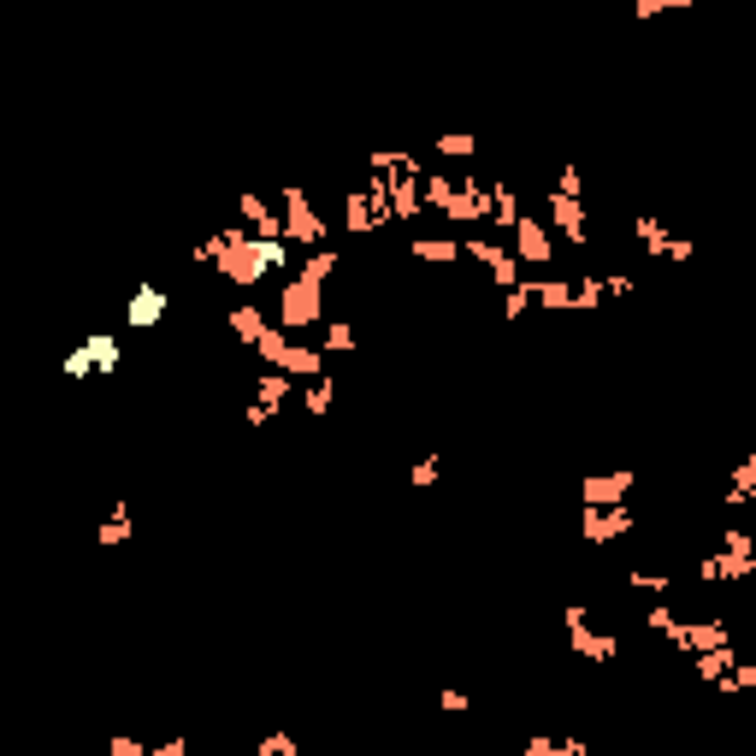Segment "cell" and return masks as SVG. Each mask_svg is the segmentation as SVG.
<instances>
[{
    "label": "cell",
    "mask_w": 756,
    "mask_h": 756,
    "mask_svg": "<svg viewBox=\"0 0 756 756\" xmlns=\"http://www.w3.org/2000/svg\"><path fill=\"white\" fill-rule=\"evenodd\" d=\"M213 243H220V255H213V272H220L225 284H243V290H255V284H267L272 272H296V255H290V243H260L249 237L243 225H225V231H213Z\"/></svg>",
    "instance_id": "1"
},
{
    "label": "cell",
    "mask_w": 756,
    "mask_h": 756,
    "mask_svg": "<svg viewBox=\"0 0 756 756\" xmlns=\"http://www.w3.org/2000/svg\"><path fill=\"white\" fill-rule=\"evenodd\" d=\"M119 367H125L119 331H83V338L60 355V373L66 378H113Z\"/></svg>",
    "instance_id": "2"
},
{
    "label": "cell",
    "mask_w": 756,
    "mask_h": 756,
    "mask_svg": "<svg viewBox=\"0 0 756 756\" xmlns=\"http://www.w3.org/2000/svg\"><path fill=\"white\" fill-rule=\"evenodd\" d=\"M279 225H284V243H290V249H302V255L331 249V225H326V213L314 208V196H308V189H284Z\"/></svg>",
    "instance_id": "3"
},
{
    "label": "cell",
    "mask_w": 756,
    "mask_h": 756,
    "mask_svg": "<svg viewBox=\"0 0 756 756\" xmlns=\"http://www.w3.org/2000/svg\"><path fill=\"white\" fill-rule=\"evenodd\" d=\"M538 220L550 225V237H567V249H586V243H591V213H586V201H579V196H556V189H544Z\"/></svg>",
    "instance_id": "4"
},
{
    "label": "cell",
    "mask_w": 756,
    "mask_h": 756,
    "mask_svg": "<svg viewBox=\"0 0 756 756\" xmlns=\"http://www.w3.org/2000/svg\"><path fill=\"white\" fill-rule=\"evenodd\" d=\"M279 331H308V326H326V290L302 284V279H284L279 290Z\"/></svg>",
    "instance_id": "5"
},
{
    "label": "cell",
    "mask_w": 756,
    "mask_h": 756,
    "mask_svg": "<svg viewBox=\"0 0 756 756\" xmlns=\"http://www.w3.org/2000/svg\"><path fill=\"white\" fill-rule=\"evenodd\" d=\"M567 650L579 662H615L621 657V638L591 627V609L586 603H567Z\"/></svg>",
    "instance_id": "6"
},
{
    "label": "cell",
    "mask_w": 756,
    "mask_h": 756,
    "mask_svg": "<svg viewBox=\"0 0 756 756\" xmlns=\"http://www.w3.org/2000/svg\"><path fill=\"white\" fill-rule=\"evenodd\" d=\"M461 255H473V267H485V279L497 290L520 284V260L508 249V237H461Z\"/></svg>",
    "instance_id": "7"
},
{
    "label": "cell",
    "mask_w": 756,
    "mask_h": 756,
    "mask_svg": "<svg viewBox=\"0 0 756 756\" xmlns=\"http://www.w3.org/2000/svg\"><path fill=\"white\" fill-rule=\"evenodd\" d=\"M633 231H638V249H645L650 260H674V267H686V260L697 255V243H692V237H674V231H668L657 213H638Z\"/></svg>",
    "instance_id": "8"
},
{
    "label": "cell",
    "mask_w": 756,
    "mask_h": 756,
    "mask_svg": "<svg viewBox=\"0 0 756 756\" xmlns=\"http://www.w3.org/2000/svg\"><path fill=\"white\" fill-rule=\"evenodd\" d=\"M508 249H515L520 267H550L556 260V237H550V225L538 213H520V225L508 231Z\"/></svg>",
    "instance_id": "9"
},
{
    "label": "cell",
    "mask_w": 756,
    "mask_h": 756,
    "mask_svg": "<svg viewBox=\"0 0 756 756\" xmlns=\"http://www.w3.org/2000/svg\"><path fill=\"white\" fill-rule=\"evenodd\" d=\"M444 220H449V225H461V231L491 225V196H485V184H479L473 172H468V178H456V196H449Z\"/></svg>",
    "instance_id": "10"
},
{
    "label": "cell",
    "mask_w": 756,
    "mask_h": 756,
    "mask_svg": "<svg viewBox=\"0 0 756 756\" xmlns=\"http://www.w3.org/2000/svg\"><path fill=\"white\" fill-rule=\"evenodd\" d=\"M697 579L704 586H739V579H756V550H709L704 562H697Z\"/></svg>",
    "instance_id": "11"
},
{
    "label": "cell",
    "mask_w": 756,
    "mask_h": 756,
    "mask_svg": "<svg viewBox=\"0 0 756 756\" xmlns=\"http://www.w3.org/2000/svg\"><path fill=\"white\" fill-rule=\"evenodd\" d=\"M237 225L260 243H284V225H279V208H272L260 189H237Z\"/></svg>",
    "instance_id": "12"
},
{
    "label": "cell",
    "mask_w": 756,
    "mask_h": 756,
    "mask_svg": "<svg viewBox=\"0 0 756 756\" xmlns=\"http://www.w3.org/2000/svg\"><path fill=\"white\" fill-rule=\"evenodd\" d=\"M172 314V296L166 284H137L125 302V331H160V319Z\"/></svg>",
    "instance_id": "13"
},
{
    "label": "cell",
    "mask_w": 756,
    "mask_h": 756,
    "mask_svg": "<svg viewBox=\"0 0 756 756\" xmlns=\"http://www.w3.org/2000/svg\"><path fill=\"white\" fill-rule=\"evenodd\" d=\"M633 532V503L621 508H579V538L586 544H615V538Z\"/></svg>",
    "instance_id": "14"
},
{
    "label": "cell",
    "mask_w": 756,
    "mask_h": 756,
    "mask_svg": "<svg viewBox=\"0 0 756 756\" xmlns=\"http://www.w3.org/2000/svg\"><path fill=\"white\" fill-rule=\"evenodd\" d=\"M638 473H586L579 479V508H621L633 497Z\"/></svg>",
    "instance_id": "15"
},
{
    "label": "cell",
    "mask_w": 756,
    "mask_h": 756,
    "mask_svg": "<svg viewBox=\"0 0 756 756\" xmlns=\"http://www.w3.org/2000/svg\"><path fill=\"white\" fill-rule=\"evenodd\" d=\"M225 326L237 331V343H249V349H255V343H260V338H267V331H272V314L260 308V302H231Z\"/></svg>",
    "instance_id": "16"
},
{
    "label": "cell",
    "mask_w": 756,
    "mask_h": 756,
    "mask_svg": "<svg viewBox=\"0 0 756 756\" xmlns=\"http://www.w3.org/2000/svg\"><path fill=\"white\" fill-rule=\"evenodd\" d=\"M751 503H756V456H739V468H733V479H727V491H721V508L739 515V508H751Z\"/></svg>",
    "instance_id": "17"
},
{
    "label": "cell",
    "mask_w": 756,
    "mask_h": 756,
    "mask_svg": "<svg viewBox=\"0 0 756 756\" xmlns=\"http://www.w3.org/2000/svg\"><path fill=\"white\" fill-rule=\"evenodd\" d=\"M520 756H591V739H579V733H567V739L527 733V739H520Z\"/></svg>",
    "instance_id": "18"
},
{
    "label": "cell",
    "mask_w": 756,
    "mask_h": 756,
    "mask_svg": "<svg viewBox=\"0 0 756 756\" xmlns=\"http://www.w3.org/2000/svg\"><path fill=\"white\" fill-rule=\"evenodd\" d=\"M716 645H733L727 638V621H686V633H680V657H697V650H716Z\"/></svg>",
    "instance_id": "19"
},
{
    "label": "cell",
    "mask_w": 756,
    "mask_h": 756,
    "mask_svg": "<svg viewBox=\"0 0 756 756\" xmlns=\"http://www.w3.org/2000/svg\"><path fill=\"white\" fill-rule=\"evenodd\" d=\"M485 196H491V225H497V231H515V225H520V213H527V208H520V196H515V184L491 178V184H485Z\"/></svg>",
    "instance_id": "20"
},
{
    "label": "cell",
    "mask_w": 756,
    "mask_h": 756,
    "mask_svg": "<svg viewBox=\"0 0 756 756\" xmlns=\"http://www.w3.org/2000/svg\"><path fill=\"white\" fill-rule=\"evenodd\" d=\"M130 532H137V515H130V503L119 497V503L107 508V520L95 527V544L101 550H119V544H130Z\"/></svg>",
    "instance_id": "21"
},
{
    "label": "cell",
    "mask_w": 756,
    "mask_h": 756,
    "mask_svg": "<svg viewBox=\"0 0 756 756\" xmlns=\"http://www.w3.org/2000/svg\"><path fill=\"white\" fill-rule=\"evenodd\" d=\"M107 751L113 756H196V751H189V739H160V745H142V739H130V733H113Z\"/></svg>",
    "instance_id": "22"
},
{
    "label": "cell",
    "mask_w": 756,
    "mask_h": 756,
    "mask_svg": "<svg viewBox=\"0 0 756 756\" xmlns=\"http://www.w3.org/2000/svg\"><path fill=\"white\" fill-rule=\"evenodd\" d=\"M343 231L349 237H373L378 231V220H373V201H367V189H343Z\"/></svg>",
    "instance_id": "23"
},
{
    "label": "cell",
    "mask_w": 756,
    "mask_h": 756,
    "mask_svg": "<svg viewBox=\"0 0 756 756\" xmlns=\"http://www.w3.org/2000/svg\"><path fill=\"white\" fill-rule=\"evenodd\" d=\"M338 267H343V255H338V249H314V255H302V260H296V272H290V279H302V284L326 290Z\"/></svg>",
    "instance_id": "24"
},
{
    "label": "cell",
    "mask_w": 756,
    "mask_h": 756,
    "mask_svg": "<svg viewBox=\"0 0 756 756\" xmlns=\"http://www.w3.org/2000/svg\"><path fill=\"white\" fill-rule=\"evenodd\" d=\"M409 255L426 267H456L461 260V237H409Z\"/></svg>",
    "instance_id": "25"
},
{
    "label": "cell",
    "mask_w": 756,
    "mask_h": 756,
    "mask_svg": "<svg viewBox=\"0 0 756 756\" xmlns=\"http://www.w3.org/2000/svg\"><path fill=\"white\" fill-rule=\"evenodd\" d=\"M532 308H544V314H574V279H544V284H532Z\"/></svg>",
    "instance_id": "26"
},
{
    "label": "cell",
    "mask_w": 756,
    "mask_h": 756,
    "mask_svg": "<svg viewBox=\"0 0 756 756\" xmlns=\"http://www.w3.org/2000/svg\"><path fill=\"white\" fill-rule=\"evenodd\" d=\"M645 627H650V633H662V638H668V645H674V650H680V633H686V615H680V609H674V603H668V598H657V603H650V609H645Z\"/></svg>",
    "instance_id": "27"
},
{
    "label": "cell",
    "mask_w": 756,
    "mask_h": 756,
    "mask_svg": "<svg viewBox=\"0 0 756 756\" xmlns=\"http://www.w3.org/2000/svg\"><path fill=\"white\" fill-rule=\"evenodd\" d=\"M686 662H692V674L704 680V686H716L727 668L739 662V650H733V645H716V650H697V657H686Z\"/></svg>",
    "instance_id": "28"
},
{
    "label": "cell",
    "mask_w": 756,
    "mask_h": 756,
    "mask_svg": "<svg viewBox=\"0 0 756 756\" xmlns=\"http://www.w3.org/2000/svg\"><path fill=\"white\" fill-rule=\"evenodd\" d=\"M355 349H361V331L349 319H326L319 326V355H355Z\"/></svg>",
    "instance_id": "29"
},
{
    "label": "cell",
    "mask_w": 756,
    "mask_h": 756,
    "mask_svg": "<svg viewBox=\"0 0 756 756\" xmlns=\"http://www.w3.org/2000/svg\"><path fill=\"white\" fill-rule=\"evenodd\" d=\"M449 196H456V178H449V172H420V208H432V213H444L449 208Z\"/></svg>",
    "instance_id": "30"
},
{
    "label": "cell",
    "mask_w": 756,
    "mask_h": 756,
    "mask_svg": "<svg viewBox=\"0 0 756 756\" xmlns=\"http://www.w3.org/2000/svg\"><path fill=\"white\" fill-rule=\"evenodd\" d=\"M290 390H296V385H290V378L284 373H260L255 378V402H260V409H272V414H284V402H290Z\"/></svg>",
    "instance_id": "31"
},
{
    "label": "cell",
    "mask_w": 756,
    "mask_h": 756,
    "mask_svg": "<svg viewBox=\"0 0 756 756\" xmlns=\"http://www.w3.org/2000/svg\"><path fill=\"white\" fill-rule=\"evenodd\" d=\"M331 402H338V385H331V373H326V378H308V385H302V409H308V420H326V414H331Z\"/></svg>",
    "instance_id": "32"
},
{
    "label": "cell",
    "mask_w": 756,
    "mask_h": 756,
    "mask_svg": "<svg viewBox=\"0 0 756 756\" xmlns=\"http://www.w3.org/2000/svg\"><path fill=\"white\" fill-rule=\"evenodd\" d=\"M432 154H438V160H461V166H473V160H479V142L468 137V130H444V137L432 142Z\"/></svg>",
    "instance_id": "33"
},
{
    "label": "cell",
    "mask_w": 756,
    "mask_h": 756,
    "mask_svg": "<svg viewBox=\"0 0 756 756\" xmlns=\"http://www.w3.org/2000/svg\"><path fill=\"white\" fill-rule=\"evenodd\" d=\"M627 586L645 591V598H668V591H674V574H668V567H633Z\"/></svg>",
    "instance_id": "34"
},
{
    "label": "cell",
    "mask_w": 756,
    "mask_h": 756,
    "mask_svg": "<svg viewBox=\"0 0 756 756\" xmlns=\"http://www.w3.org/2000/svg\"><path fill=\"white\" fill-rule=\"evenodd\" d=\"M716 692L721 697H739V692H756V662H733L727 674L716 680Z\"/></svg>",
    "instance_id": "35"
},
{
    "label": "cell",
    "mask_w": 756,
    "mask_h": 756,
    "mask_svg": "<svg viewBox=\"0 0 756 756\" xmlns=\"http://www.w3.org/2000/svg\"><path fill=\"white\" fill-rule=\"evenodd\" d=\"M438 479H444V456H438V449H426V456H420L414 468H409V485H414V491H432Z\"/></svg>",
    "instance_id": "36"
},
{
    "label": "cell",
    "mask_w": 756,
    "mask_h": 756,
    "mask_svg": "<svg viewBox=\"0 0 756 756\" xmlns=\"http://www.w3.org/2000/svg\"><path fill=\"white\" fill-rule=\"evenodd\" d=\"M527 314H532V284L520 279L515 290H503V319H508V326H520Z\"/></svg>",
    "instance_id": "37"
},
{
    "label": "cell",
    "mask_w": 756,
    "mask_h": 756,
    "mask_svg": "<svg viewBox=\"0 0 756 756\" xmlns=\"http://www.w3.org/2000/svg\"><path fill=\"white\" fill-rule=\"evenodd\" d=\"M603 308V279H574V314H598Z\"/></svg>",
    "instance_id": "38"
},
{
    "label": "cell",
    "mask_w": 756,
    "mask_h": 756,
    "mask_svg": "<svg viewBox=\"0 0 756 756\" xmlns=\"http://www.w3.org/2000/svg\"><path fill=\"white\" fill-rule=\"evenodd\" d=\"M255 756H302V745H296V733H260Z\"/></svg>",
    "instance_id": "39"
},
{
    "label": "cell",
    "mask_w": 756,
    "mask_h": 756,
    "mask_svg": "<svg viewBox=\"0 0 756 756\" xmlns=\"http://www.w3.org/2000/svg\"><path fill=\"white\" fill-rule=\"evenodd\" d=\"M697 0H633V19H657V12H692Z\"/></svg>",
    "instance_id": "40"
},
{
    "label": "cell",
    "mask_w": 756,
    "mask_h": 756,
    "mask_svg": "<svg viewBox=\"0 0 756 756\" xmlns=\"http://www.w3.org/2000/svg\"><path fill=\"white\" fill-rule=\"evenodd\" d=\"M438 709H449V716H468V709H473V697L461 692V686H444V692H438Z\"/></svg>",
    "instance_id": "41"
},
{
    "label": "cell",
    "mask_w": 756,
    "mask_h": 756,
    "mask_svg": "<svg viewBox=\"0 0 756 756\" xmlns=\"http://www.w3.org/2000/svg\"><path fill=\"white\" fill-rule=\"evenodd\" d=\"M556 196H579V201H586V178H579V166L556 172Z\"/></svg>",
    "instance_id": "42"
},
{
    "label": "cell",
    "mask_w": 756,
    "mask_h": 756,
    "mask_svg": "<svg viewBox=\"0 0 756 756\" xmlns=\"http://www.w3.org/2000/svg\"><path fill=\"white\" fill-rule=\"evenodd\" d=\"M609 296H615V302L633 296V272H603V302H609Z\"/></svg>",
    "instance_id": "43"
},
{
    "label": "cell",
    "mask_w": 756,
    "mask_h": 756,
    "mask_svg": "<svg viewBox=\"0 0 756 756\" xmlns=\"http://www.w3.org/2000/svg\"><path fill=\"white\" fill-rule=\"evenodd\" d=\"M721 550H756V538L745 527H721Z\"/></svg>",
    "instance_id": "44"
},
{
    "label": "cell",
    "mask_w": 756,
    "mask_h": 756,
    "mask_svg": "<svg viewBox=\"0 0 756 756\" xmlns=\"http://www.w3.org/2000/svg\"><path fill=\"white\" fill-rule=\"evenodd\" d=\"M272 420H279V414L260 409V402H249V409H243V426H272Z\"/></svg>",
    "instance_id": "45"
},
{
    "label": "cell",
    "mask_w": 756,
    "mask_h": 756,
    "mask_svg": "<svg viewBox=\"0 0 756 756\" xmlns=\"http://www.w3.org/2000/svg\"><path fill=\"white\" fill-rule=\"evenodd\" d=\"M95 756H113V751H107V745H101V751H95Z\"/></svg>",
    "instance_id": "46"
},
{
    "label": "cell",
    "mask_w": 756,
    "mask_h": 756,
    "mask_svg": "<svg viewBox=\"0 0 756 756\" xmlns=\"http://www.w3.org/2000/svg\"><path fill=\"white\" fill-rule=\"evenodd\" d=\"M0 308H7V302H0Z\"/></svg>",
    "instance_id": "47"
}]
</instances>
